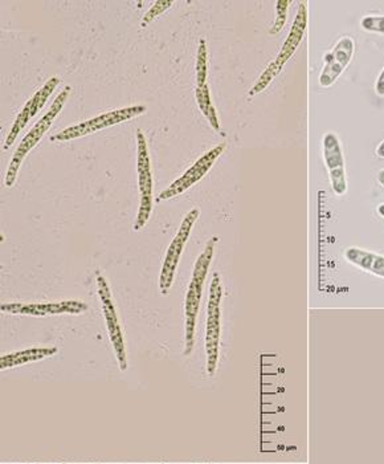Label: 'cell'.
<instances>
[{"instance_id":"1","label":"cell","mask_w":384,"mask_h":464,"mask_svg":"<svg viewBox=\"0 0 384 464\" xmlns=\"http://www.w3.org/2000/svg\"><path fill=\"white\" fill-rule=\"evenodd\" d=\"M217 237H214L208 240L205 250L197 257L195 263L190 285H188L187 296L185 304V356L191 353L195 345V331H197V314H199L200 302H202L203 288H205L206 277L210 269L212 259L215 255V246Z\"/></svg>"},{"instance_id":"2","label":"cell","mask_w":384,"mask_h":464,"mask_svg":"<svg viewBox=\"0 0 384 464\" xmlns=\"http://www.w3.org/2000/svg\"><path fill=\"white\" fill-rule=\"evenodd\" d=\"M70 93L71 87H67L64 91H62V93L54 99L47 113L37 121V124L28 131L27 136L20 142L15 154H14L13 160H11L10 166H8L7 176H5V186H7V188H11V186H14V183H15L20 166H22L23 161H24L25 156L35 148L37 142L42 140V137L50 130L53 120L56 119L57 114L62 111L65 102H67L68 97H70Z\"/></svg>"},{"instance_id":"3","label":"cell","mask_w":384,"mask_h":464,"mask_svg":"<svg viewBox=\"0 0 384 464\" xmlns=\"http://www.w3.org/2000/svg\"><path fill=\"white\" fill-rule=\"evenodd\" d=\"M223 289L220 283V275L215 272L210 286V297L207 305V332H206V368L210 377L216 374L219 365L220 346V302H222Z\"/></svg>"},{"instance_id":"4","label":"cell","mask_w":384,"mask_h":464,"mask_svg":"<svg viewBox=\"0 0 384 464\" xmlns=\"http://www.w3.org/2000/svg\"><path fill=\"white\" fill-rule=\"evenodd\" d=\"M137 170H139L140 205L136 223H134V231H139L140 228L145 227L153 211V173H151L148 143L140 129L137 130Z\"/></svg>"},{"instance_id":"5","label":"cell","mask_w":384,"mask_h":464,"mask_svg":"<svg viewBox=\"0 0 384 464\" xmlns=\"http://www.w3.org/2000/svg\"><path fill=\"white\" fill-rule=\"evenodd\" d=\"M148 108L145 105H134L130 108L116 109V111H108L96 119L88 120L79 125L71 126L64 129L56 136L51 137V141H70V140L80 139L101 129L109 128L120 124V122L128 121V120L139 117L145 113Z\"/></svg>"},{"instance_id":"6","label":"cell","mask_w":384,"mask_h":464,"mask_svg":"<svg viewBox=\"0 0 384 464\" xmlns=\"http://www.w3.org/2000/svg\"><path fill=\"white\" fill-rule=\"evenodd\" d=\"M199 208H192L190 213L186 215L179 230L175 235L173 242L168 246L159 276V289L162 295H168L171 286H173L175 272H177L178 265H179L180 255L185 250L186 243H187L188 237H190L192 227H194L195 222L199 218Z\"/></svg>"},{"instance_id":"7","label":"cell","mask_w":384,"mask_h":464,"mask_svg":"<svg viewBox=\"0 0 384 464\" xmlns=\"http://www.w3.org/2000/svg\"><path fill=\"white\" fill-rule=\"evenodd\" d=\"M97 289H99L100 300L102 304V312L108 331L109 339L113 345L114 353H116L117 362L122 372L128 371V357H126L125 340L121 324H120L119 314H117L116 305H114L113 297H111L110 286L102 275H97Z\"/></svg>"},{"instance_id":"8","label":"cell","mask_w":384,"mask_h":464,"mask_svg":"<svg viewBox=\"0 0 384 464\" xmlns=\"http://www.w3.org/2000/svg\"><path fill=\"white\" fill-rule=\"evenodd\" d=\"M323 162L328 169L331 188L337 196H345L348 191L346 162L342 145L335 133H326L322 139Z\"/></svg>"},{"instance_id":"9","label":"cell","mask_w":384,"mask_h":464,"mask_svg":"<svg viewBox=\"0 0 384 464\" xmlns=\"http://www.w3.org/2000/svg\"><path fill=\"white\" fill-rule=\"evenodd\" d=\"M225 149L226 143H220V145L211 149L208 153H206L199 161L190 168V170H187V173L183 174L179 179L175 180L173 185L168 186L166 190H163L162 193L158 196V200L171 199V198L179 196V194L185 193V191L192 188L195 183L205 179L206 174L210 171L212 165L219 159L220 154L223 153Z\"/></svg>"},{"instance_id":"10","label":"cell","mask_w":384,"mask_h":464,"mask_svg":"<svg viewBox=\"0 0 384 464\" xmlns=\"http://www.w3.org/2000/svg\"><path fill=\"white\" fill-rule=\"evenodd\" d=\"M355 44L351 37L338 40L334 48L323 57V70L320 74V85L323 88L331 87L341 74L346 71L354 56Z\"/></svg>"},{"instance_id":"11","label":"cell","mask_w":384,"mask_h":464,"mask_svg":"<svg viewBox=\"0 0 384 464\" xmlns=\"http://www.w3.org/2000/svg\"><path fill=\"white\" fill-rule=\"evenodd\" d=\"M2 312L14 314H25V316H54V314H80L87 311L88 305L79 300H67L60 303H31L2 304Z\"/></svg>"},{"instance_id":"12","label":"cell","mask_w":384,"mask_h":464,"mask_svg":"<svg viewBox=\"0 0 384 464\" xmlns=\"http://www.w3.org/2000/svg\"><path fill=\"white\" fill-rule=\"evenodd\" d=\"M59 82V77H51V79L36 92L35 96H34L33 99L28 100L27 104H25L24 108L20 111L18 117H16L15 121H14L10 133H8L7 140H5V150L10 149V146L13 145L14 141H15L16 137L19 136L23 128L30 122V120L39 113L40 109L44 107L45 102H48L51 94H53V91L56 90Z\"/></svg>"},{"instance_id":"13","label":"cell","mask_w":384,"mask_h":464,"mask_svg":"<svg viewBox=\"0 0 384 464\" xmlns=\"http://www.w3.org/2000/svg\"><path fill=\"white\" fill-rule=\"evenodd\" d=\"M345 259L350 265L363 269L384 279V256L362 248L350 247L345 251Z\"/></svg>"},{"instance_id":"14","label":"cell","mask_w":384,"mask_h":464,"mask_svg":"<svg viewBox=\"0 0 384 464\" xmlns=\"http://www.w3.org/2000/svg\"><path fill=\"white\" fill-rule=\"evenodd\" d=\"M57 348H48V346H42V348H30L24 351L14 352V353L7 354V356L0 357V369L15 368V366L27 365V363L37 362V361L44 360V358L53 357L57 354Z\"/></svg>"},{"instance_id":"15","label":"cell","mask_w":384,"mask_h":464,"mask_svg":"<svg viewBox=\"0 0 384 464\" xmlns=\"http://www.w3.org/2000/svg\"><path fill=\"white\" fill-rule=\"evenodd\" d=\"M306 18H308V14H306L305 5H301L300 11L297 13L291 34H289L283 50H281L279 56H277L279 59L283 60V63L291 59L292 54L296 51L297 45L300 44L303 33H305Z\"/></svg>"},{"instance_id":"16","label":"cell","mask_w":384,"mask_h":464,"mask_svg":"<svg viewBox=\"0 0 384 464\" xmlns=\"http://www.w3.org/2000/svg\"><path fill=\"white\" fill-rule=\"evenodd\" d=\"M195 97H197V105H199L202 113L207 117L208 121L215 130L220 131V122L217 119L216 109L211 102L210 88L206 84L205 87H197L195 90Z\"/></svg>"},{"instance_id":"17","label":"cell","mask_w":384,"mask_h":464,"mask_svg":"<svg viewBox=\"0 0 384 464\" xmlns=\"http://www.w3.org/2000/svg\"><path fill=\"white\" fill-rule=\"evenodd\" d=\"M208 51L207 42L200 39L197 57V87H205L207 84Z\"/></svg>"},{"instance_id":"18","label":"cell","mask_w":384,"mask_h":464,"mask_svg":"<svg viewBox=\"0 0 384 464\" xmlns=\"http://www.w3.org/2000/svg\"><path fill=\"white\" fill-rule=\"evenodd\" d=\"M360 27L367 33L384 35V15H370L360 20Z\"/></svg>"},{"instance_id":"19","label":"cell","mask_w":384,"mask_h":464,"mask_svg":"<svg viewBox=\"0 0 384 464\" xmlns=\"http://www.w3.org/2000/svg\"><path fill=\"white\" fill-rule=\"evenodd\" d=\"M173 0H157L153 5H151L150 10L148 11L145 16H143L142 27H146L149 23L153 22L154 19L157 18L160 14L165 13L168 8H170L173 5Z\"/></svg>"},{"instance_id":"20","label":"cell","mask_w":384,"mask_h":464,"mask_svg":"<svg viewBox=\"0 0 384 464\" xmlns=\"http://www.w3.org/2000/svg\"><path fill=\"white\" fill-rule=\"evenodd\" d=\"M289 5H291V2H288V0H280V2H277V18L271 30L272 35L280 33L281 28L285 24L286 11H288Z\"/></svg>"},{"instance_id":"21","label":"cell","mask_w":384,"mask_h":464,"mask_svg":"<svg viewBox=\"0 0 384 464\" xmlns=\"http://www.w3.org/2000/svg\"><path fill=\"white\" fill-rule=\"evenodd\" d=\"M375 92H377L378 96L384 97V68L378 76L377 82H375Z\"/></svg>"},{"instance_id":"22","label":"cell","mask_w":384,"mask_h":464,"mask_svg":"<svg viewBox=\"0 0 384 464\" xmlns=\"http://www.w3.org/2000/svg\"><path fill=\"white\" fill-rule=\"evenodd\" d=\"M375 154H377V157H379V159L384 160V140L382 142L379 143V145L377 146V150H375Z\"/></svg>"},{"instance_id":"23","label":"cell","mask_w":384,"mask_h":464,"mask_svg":"<svg viewBox=\"0 0 384 464\" xmlns=\"http://www.w3.org/2000/svg\"><path fill=\"white\" fill-rule=\"evenodd\" d=\"M377 179L378 182H379L380 185H382L384 188V169L383 170H380L379 173H378Z\"/></svg>"},{"instance_id":"24","label":"cell","mask_w":384,"mask_h":464,"mask_svg":"<svg viewBox=\"0 0 384 464\" xmlns=\"http://www.w3.org/2000/svg\"><path fill=\"white\" fill-rule=\"evenodd\" d=\"M378 214H379L380 217L384 218V203H382V205L378 206Z\"/></svg>"}]
</instances>
